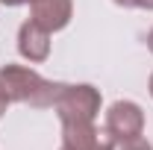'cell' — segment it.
Instances as JSON below:
<instances>
[{
    "instance_id": "cell-7",
    "label": "cell",
    "mask_w": 153,
    "mask_h": 150,
    "mask_svg": "<svg viewBox=\"0 0 153 150\" xmlns=\"http://www.w3.org/2000/svg\"><path fill=\"white\" fill-rule=\"evenodd\" d=\"M65 88V82H53V79H41V85H38V91L33 94V100H30V106L33 109H50V106H56L59 94Z\"/></svg>"
},
{
    "instance_id": "cell-1",
    "label": "cell",
    "mask_w": 153,
    "mask_h": 150,
    "mask_svg": "<svg viewBox=\"0 0 153 150\" xmlns=\"http://www.w3.org/2000/svg\"><path fill=\"white\" fill-rule=\"evenodd\" d=\"M53 109H56L59 121H94L100 112V91L88 82L65 85Z\"/></svg>"
},
{
    "instance_id": "cell-11",
    "label": "cell",
    "mask_w": 153,
    "mask_h": 150,
    "mask_svg": "<svg viewBox=\"0 0 153 150\" xmlns=\"http://www.w3.org/2000/svg\"><path fill=\"white\" fill-rule=\"evenodd\" d=\"M3 6H24V3H33V0H0Z\"/></svg>"
},
{
    "instance_id": "cell-6",
    "label": "cell",
    "mask_w": 153,
    "mask_h": 150,
    "mask_svg": "<svg viewBox=\"0 0 153 150\" xmlns=\"http://www.w3.org/2000/svg\"><path fill=\"white\" fill-rule=\"evenodd\" d=\"M18 53L27 62H33V65H38V62H44V59L50 56V33L41 27V24H36V21H24L18 30Z\"/></svg>"
},
{
    "instance_id": "cell-8",
    "label": "cell",
    "mask_w": 153,
    "mask_h": 150,
    "mask_svg": "<svg viewBox=\"0 0 153 150\" xmlns=\"http://www.w3.org/2000/svg\"><path fill=\"white\" fill-rule=\"evenodd\" d=\"M118 150H153V144L147 138L135 135V138H127V141H118Z\"/></svg>"
},
{
    "instance_id": "cell-9",
    "label": "cell",
    "mask_w": 153,
    "mask_h": 150,
    "mask_svg": "<svg viewBox=\"0 0 153 150\" xmlns=\"http://www.w3.org/2000/svg\"><path fill=\"white\" fill-rule=\"evenodd\" d=\"M6 106H9V97H6L3 88H0V118H3V112H6Z\"/></svg>"
},
{
    "instance_id": "cell-2",
    "label": "cell",
    "mask_w": 153,
    "mask_h": 150,
    "mask_svg": "<svg viewBox=\"0 0 153 150\" xmlns=\"http://www.w3.org/2000/svg\"><path fill=\"white\" fill-rule=\"evenodd\" d=\"M62 144L71 150H115L118 141L106 127L97 130L94 121H62Z\"/></svg>"
},
{
    "instance_id": "cell-10",
    "label": "cell",
    "mask_w": 153,
    "mask_h": 150,
    "mask_svg": "<svg viewBox=\"0 0 153 150\" xmlns=\"http://www.w3.org/2000/svg\"><path fill=\"white\" fill-rule=\"evenodd\" d=\"M135 6H138V9H147V12H153V0H135Z\"/></svg>"
},
{
    "instance_id": "cell-13",
    "label": "cell",
    "mask_w": 153,
    "mask_h": 150,
    "mask_svg": "<svg viewBox=\"0 0 153 150\" xmlns=\"http://www.w3.org/2000/svg\"><path fill=\"white\" fill-rule=\"evenodd\" d=\"M147 47H150V53H153V30H150V36H147Z\"/></svg>"
},
{
    "instance_id": "cell-3",
    "label": "cell",
    "mask_w": 153,
    "mask_h": 150,
    "mask_svg": "<svg viewBox=\"0 0 153 150\" xmlns=\"http://www.w3.org/2000/svg\"><path fill=\"white\" fill-rule=\"evenodd\" d=\"M106 130L115 135V141H127L144 132V112L133 100H115L106 109Z\"/></svg>"
},
{
    "instance_id": "cell-5",
    "label": "cell",
    "mask_w": 153,
    "mask_h": 150,
    "mask_svg": "<svg viewBox=\"0 0 153 150\" xmlns=\"http://www.w3.org/2000/svg\"><path fill=\"white\" fill-rule=\"evenodd\" d=\"M74 15V0H33L30 3V18L41 24L47 33H59L71 24Z\"/></svg>"
},
{
    "instance_id": "cell-14",
    "label": "cell",
    "mask_w": 153,
    "mask_h": 150,
    "mask_svg": "<svg viewBox=\"0 0 153 150\" xmlns=\"http://www.w3.org/2000/svg\"><path fill=\"white\" fill-rule=\"evenodd\" d=\"M150 97H153V76H150Z\"/></svg>"
},
{
    "instance_id": "cell-4",
    "label": "cell",
    "mask_w": 153,
    "mask_h": 150,
    "mask_svg": "<svg viewBox=\"0 0 153 150\" xmlns=\"http://www.w3.org/2000/svg\"><path fill=\"white\" fill-rule=\"evenodd\" d=\"M44 76L27 65H3L0 68V88L6 91L9 103H30Z\"/></svg>"
},
{
    "instance_id": "cell-15",
    "label": "cell",
    "mask_w": 153,
    "mask_h": 150,
    "mask_svg": "<svg viewBox=\"0 0 153 150\" xmlns=\"http://www.w3.org/2000/svg\"><path fill=\"white\" fill-rule=\"evenodd\" d=\"M62 150H71V147H65V144H62Z\"/></svg>"
},
{
    "instance_id": "cell-12",
    "label": "cell",
    "mask_w": 153,
    "mask_h": 150,
    "mask_svg": "<svg viewBox=\"0 0 153 150\" xmlns=\"http://www.w3.org/2000/svg\"><path fill=\"white\" fill-rule=\"evenodd\" d=\"M118 6H124V9H130V6H135V0H115Z\"/></svg>"
}]
</instances>
